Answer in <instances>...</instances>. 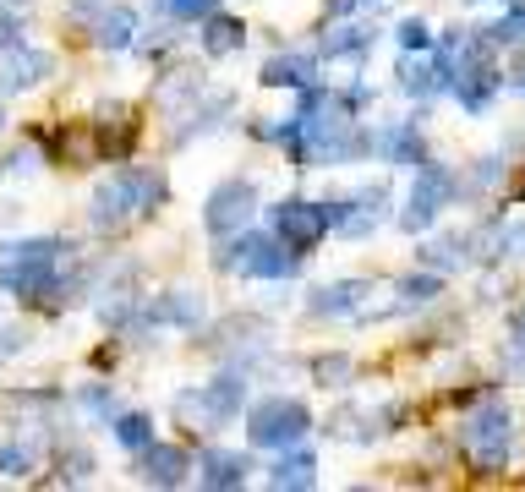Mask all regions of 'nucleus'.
<instances>
[{
	"label": "nucleus",
	"mask_w": 525,
	"mask_h": 492,
	"mask_svg": "<svg viewBox=\"0 0 525 492\" xmlns=\"http://www.w3.org/2000/svg\"><path fill=\"white\" fill-rule=\"evenodd\" d=\"M400 296L405 301H427V296H438V279L433 274H416V279H405V285H400Z\"/></svg>",
	"instance_id": "nucleus-20"
},
{
	"label": "nucleus",
	"mask_w": 525,
	"mask_h": 492,
	"mask_svg": "<svg viewBox=\"0 0 525 492\" xmlns=\"http://www.w3.org/2000/svg\"><path fill=\"white\" fill-rule=\"evenodd\" d=\"M208 50H214V55H230V50H236V44H241V22H230V17H214V22H208Z\"/></svg>",
	"instance_id": "nucleus-17"
},
{
	"label": "nucleus",
	"mask_w": 525,
	"mask_h": 492,
	"mask_svg": "<svg viewBox=\"0 0 525 492\" xmlns=\"http://www.w3.org/2000/svg\"><path fill=\"white\" fill-rule=\"evenodd\" d=\"M208 6H214V0H165L170 17H203Z\"/></svg>",
	"instance_id": "nucleus-23"
},
{
	"label": "nucleus",
	"mask_w": 525,
	"mask_h": 492,
	"mask_svg": "<svg viewBox=\"0 0 525 492\" xmlns=\"http://www.w3.org/2000/svg\"><path fill=\"white\" fill-rule=\"evenodd\" d=\"M258 208V197H252V186L247 181H225L214 197H208V230H236V225H247V214Z\"/></svg>",
	"instance_id": "nucleus-7"
},
{
	"label": "nucleus",
	"mask_w": 525,
	"mask_h": 492,
	"mask_svg": "<svg viewBox=\"0 0 525 492\" xmlns=\"http://www.w3.org/2000/svg\"><path fill=\"white\" fill-rule=\"evenodd\" d=\"M493 39H525V11H515V17H509L504 28L493 33Z\"/></svg>",
	"instance_id": "nucleus-26"
},
{
	"label": "nucleus",
	"mask_w": 525,
	"mask_h": 492,
	"mask_svg": "<svg viewBox=\"0 0 525 492\" xmlns=\"http://www.w3.org/2000/svg\"><path fill=\"white\" fill-rule=\"evenodd\" d=\"M115 438H121V449H137V454H143L148 443H154V432H148V416H121V421H115Z\"/></svg>",
	"instance_id": "nucleus-16"
},
{
	"label": "nucleus",
	"mask_w": 525,
	"mask_h": 492,
	"mask_svg": "<svg viewBox=\"0 0 525 492\" xmlns=\"http://www.w3.org/2000/svg\"><path fill=\"white\" fill-rule=\"evenodd\" d=\"M203 482L208 487H241L247 482V460H241V454H208L203 460Z\"/></svg>",
	"instance_id": "nucleus-10"
},
{
	"label": "nucleus",
	"mask_w": 525,
	"mask_h": 492,
	"mask_svg": "<svg viewBox=\"0 0 525 492\" xmlns=\"http://www.w3.org/2000/svg\"><path fill=\"white\" fill-rule=\"evenodd\" d=\"M361 296H367V279H350V285H329L318 301H312V312H345V307H356Z\"/></svg>",
	"instance_id": "nucleus-13"
},
{
	"label": "nucleus",
	"mask_w": 525,
	"mask_h": 492,
	"mask_svg": "<svg viewBox=\"0 0 525 492\" xmlns=\"http://www.w3.org/2000/svg\"><path fill=\"white\" fill-rule=\"evenodd\" d=\"M312 372H318L323 383H340V378H350V361H345V356H323Z\"/></svg>",
	"instance_id": "nucleus-21"
},
{
	"label": "nucleus",
	"mask_w": 525,
	"mask_h": 492,
	"mask_svg": "<svg viewBox=\"0 0 525 492\" xmlns=\"http://www.w3.org/2000/svg\"><path fill=\"white\" fill-rule=\"evenodd\" d=\"M509 438H515V427H509L504 405H487L482 416H471V427H465V443H471V454L482 465H504L509 460Z\"/></svg>",
	"instance_id": "nucleus-3"
},
{
	"label": "nucleus",
	"mask_w": 525,
	"mask_h": 492,
	"mask_svg": "<svg viewBox=\"0 0 525 492\" xmlns=\"http://www.w3.org/2000/svg\"><path fill=\"white\" fill-rule=\"evenodd\" d=\"M132 39H137V11L115 6L110 17L99 22V44H110V50H121V44H132Z\"/></svg>",
	"instance_id": "nucleus-11"
},
{
	"label": "nucleus",
	"mask_w": 525,
	"mask_h": 492,
	"mask_svg": "<svg viewBox=\"0 0 525 492\" xmlns=\"http://www.w3.org/2000/svg\"><path fill=\"white\" fill-rule=\"evenodd\" d=\"M197 312H203V307H197V301L186 296V290H181V296L154 301V323H197Z\"/></svg>",
	"instance_id": "nucleus-15"
},
{
	"label": "nucleus",
	"mask_w": 525,
	"mask_h": 492,
	"mask_svg": "<svg viewBox=\"0 0 525 492\" xmlns=\"http://www.w3.org/2000/svg\"><path fill=\"white\" fill-rule=\"evenodd\" d=\"M83 405L88 410H110V394H104V389H83Z\"/></svg>",
	"instance_id": "nucleus-27"
},
{
	"label": "nucleus",
	"mask_w": 525,
	"mask_h": 492,
	"mask_svg": "<svg viewBox=\"0 0 525 492\" xmlns=\"http://www.w3.org/2000/svg\"><path fill=\"white\" fill-rule=\"evenodd\" d=\"M83 476H93V454H72L66 460V482H83Z\"/></svg>",
	"instance_id": "nucleus-24"
},
{
	"label": "nucleus",
	"mask_w": 525,
	"mask_h": 492,
	"mask_svg": "<svg viewBox=\"0 0 525 492\" xmlns=\"http://www.w3.org/2000/svg\"><path fill=\"white\" fill-rule=\"evenodd\" d=\"M263 82H312V61L307 55H279L263 66Z\"/></svg>",
	"instance_id": "nucleus-14"
},
{
	"label": "nucleus",
	"mask_w": 525,
	"mask_h": 492,
	"mask_svg": "<svg viewBox=\"0 0 525 492\" xmlns=\"http://www.w3.org/2000/svg\"><path fill=\"white\" fill-rule=\"evenodd\" d=\"M301 432H307V405L301 400H263L252 410V443H263V449H285Z\"/></svg>",
	"instance_id": "nucleus-2"
},
{
	"label": "nucleus",
	"mask_w": 525,
	"mask_h": 492,
	"mask_svg": "<svg viewBox=\"0 0 525 492\" xmlns=\"http://www.w3.org/2000/svg\"><path fill=\"white\" fill-rule=\"evenodd\" d=\"M449 197V181H443L438 170H422V181H416V192H411V208H405V225L411 230H422L427 219L438 214V203Z\"/></svg>",
	"instance_id": "nucleus-9"
},
{
	"label": "nucleus",
	"mask_w": 525,
	"mask_h": 492,
	"mask_svg": "<svg viewBox=\"0 0 525 492\" xmlns=\"http://www.w3.org/2000/svg\"><path fill=\"white\" fill-rule=\"evenodd\" d=\"M323 225H329V208H307V203L274 208V236H285V246H301V252L323 236Z\"/></svg>",
	"instance_id": "nucleus-5"
},
{
	"label": "nucleus",
	"mask_w": 525,
	"mask_h": 492,
	"mask_svg": "<svg viewBox=\"0 0 525 492\" xmlns=\"http://www.w3.org/2000/svg\"><path fill=\"white\" fill-rule=\"evenodd\" d=\"M236 405H241V378H219L214 389H208V410H214V416H230Z\"/></svg>",
	"instance_id": "nucleus-18"
},
{
	"label": "nucleus",
	"mask_w": 525,
	"mask_h": 492,
	"mask_svg": "<svg viewBox=\"0 0 525 492\" xmlns=\"http://www.w3.org/2000/svg\"><path fill=\"white\" fill-rule=\"evenodd\" d=\"M39 77H50V55L22 50V44H0V93H22Z\"/></svg>",
	"instance_id": "nucleus-6"
},
{
	"label": "nucleus",
	"mask_w": 525,
	"mask_h": 492,
	"mask_svg": "<svg viewBox=\"0 0 525 492\" xmlns=\"http://www.w3.org/2000/svg\"><path fill=\"white\" fill-rule=\"evenodd\" d=\"M400 44H405V50H422V44H427V28H422V22H405V28H400Z\"/></svg>",
	"instance_id": "nucleus-25"
},
{
	"label": "nucleus",
	"mask_w": 525,
	"mask_h": 492,
	"mask_svg": "<svg viewBox=\"0 0 525 492\" xmlns=\"http://www.w3.org/2000/svg\"><path fill=\"white\" fill-rule=\"evenodd\" d=\"M225 268H247V274H263V279H279L290 274V252H285V236H252L241 246L225 252Z\"/></svg>",
	"instance_id": "nucleus-4"
},
{
	"label": "nucleus",
	"mask_w": 525,
	"mask_h": 492,
	"mask_svg": "<svg viewBox=\"0 0 525 492\" xmlns=\"http://www.w3.org/2000/svg\"><path fill=\"white\" fill-rule=\"evenodd\" d=\"M312 471H318V465H312V454H290V460L274 465V476H268V482H274V487H312V482H318Z\"/></svg>",
	"instance_id": "nucleus-12"
},
{
	"label": "nucleus",
	"mask_w": 525,
	"mask_h": 492,
	"mask_svg": "<svg viewBox=\"0 0 525 492\" xmlns=\"http://www.w3.org/2000/svg\"><path fill=\"white\" fill-rule=\"evenodd\" d=\"M159 197H165V181H159L154 170H121L115 181H104L99 192H93V225L110 230L132 214H148Z\"/></svg>",
	"instance_id": "nucleus-1"
},
{
	"label": "nucleus",
	"mask_w": 525,
	"mask_h": 492,
	"mask_svg": "<svg viewBox=\"0 0 525 492\" xmlns=\"http://www.w3.org/2000/svg\"><path fill=\"white\" fill-rule=\"evenodd\" d=\"M22 345H28V328H0V361L17 356Z\"/></svg>",
	"instance_id": "nucleus-22"
},
{
	"label": "nucleus",
	"mask_w": 525,
	"mask_h": 492,
	"mask_svg": "<svg viewBox=\"0 0 525 492\" xmlns=\"http://www.w3.org/2000/svg\"><path fill=\"white\" fill-rule=\"evenodd\" d=\"M143 482L148 487H181L186 482V454L170 443H148L143 449Z\"/></svg>",
	"instance_id": "nucleus-8"
},
{
	"label": "nucleus",
	"mask_w": 525,
	"mask_h": 492,
	"mask_svg": "<svg viewBox=\"0 0 525 492\" xmlns=\"http://www.w3.org/2000/svg\"><path fill=\"white\" fill-rule=\"evenodd\" d=\"M0 471H6V476H28L33 471V454L17 449V443H0Z\"/></svg>",
	"instance_id": "nucleus-19"
}]
</instances>
